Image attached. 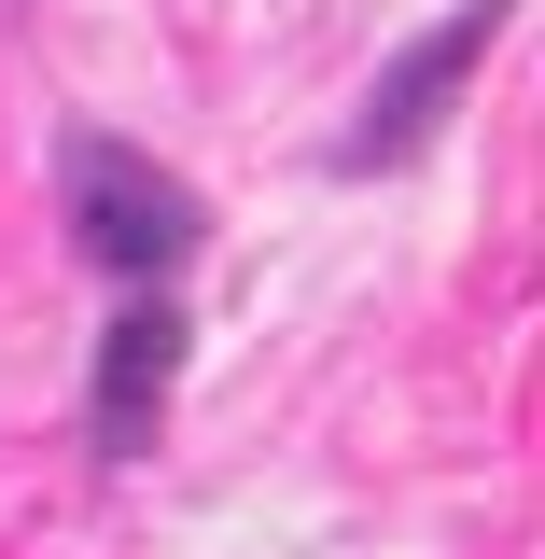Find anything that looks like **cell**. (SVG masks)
<instances>
[{"label": "cell", "mask_w": 545, "mask_h": 559, "mask_svg": "<svg viewBox=\"0 0 545 559\" xmlns=\"http://www.w3.org/2000/svg\"><path fill=\"white\" fill-rule=\"evenodd\" d=\"M489 28H503V0H476V14H448V28H434V43H419V57L392 70V84H378V127L349 140V154H364V168H392V154H419V127L448 112V84L476 70V43H489Z\"/></svg>", "instance_id": "3957f363"}, {"label": "cell", "mask_w": 545, "mask_h": 559, "mask_svg": "<svg viewBox=\"0 0 545 559\" xmlns=\"http://www.w3.org/2000/svg\"><path fill=\"white\" fill-rule=\"evenodd\" d=\"M70 238L112 280H168L197 252V197H182V168H154L127 140H70Z\"/></svg>", "instance_id": "6da1fadb"}, {"label": "cell", "mask_w": 545, "mask_h": 559, "mask_svg": "<svg viewBox=\"0 0 545 559\" xmlns=\"http://www.w3.org/2000/svg\"><path fill=\"white\" fill-rule=\"evenodd\" d=\"M168 378H182V308L140 280V294H127V322L98 336V378H84V448H98V462L154 448V419H168Z\"/></svg>", "instance_id": "7a4b0ae2"}]
</instances>
